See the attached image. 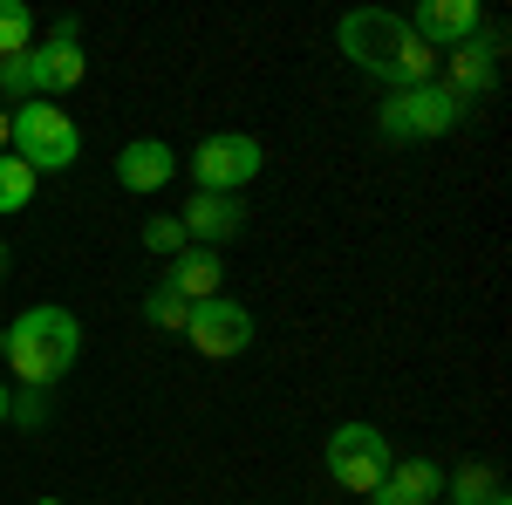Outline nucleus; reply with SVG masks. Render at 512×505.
<instances>
[{"instance_id": "12", "label": "nucleus", "mask_w": 512, "mask_h": 505, "mask_svg": "<svg viewBox=\"0 0 512 505\" xmlns=\"http://www.w3.org/2000/svg\"><path fill=\"white\" fill-rule=\"evenodd\" d=\"M171 178H178V151H171L164 137H137V144L117 151V185L123 192H164Z\"/></svg>"}, {"instance_id": "9", "label": "nucleus", "mask_w": 512, "mask_h": 505, "mask_svg": "<svg viewBox=\"0 0 512 505\" xmlns=\"http://www.w3.org/2000/svg\"><path fill=\"white\" fill-rule=\"evenodd\" d=\"M403 21H410V35L424 41V48H458V41H472L485 28V7L478 0H424Z\"/></svg>"}, {"instance_id": "22", "label": "nucleus", "mask_w": 512, "mask_h": 505, "mask_svg": "<svg viewBox=\"0 0 512 505\" xmlns=\"http://www.w3.org/2000/svg\"><path fill=\"white\" fill-rule=\"evenodd\" d=\"M369 505H431V499H417L410 485H396V478H383V485L369 492Z\"/></svg>"}, {"instance_id": "13", "label": "nucleus", "mask_w": 512, "mask_h": 505, "mask_svg": "<svg viewBox=\"0 0 512 505\" xmlns=\"http://www.w3.org/2000/svg\"><path fill=\"white\" fill-rule=\"evenodd\" d=\"M28 62H35V89L55 103L62 89H76L82 76H89V55H82V41H69V35H48V41H35L28 48Z\"/></svg>"}, {"instance_id": "24", "label": "nucleus", "mask_w": 512, "mask_h": 505, "mask_svg": "<svg viewBox=\"0 0 512 505\" xmlns=\"http://www.w3.org/2000/svg\"><path fill=\"white\" fill-rule=\"evenodd\" d=\"M0 287H7V239H0Z\"/></svg>"}, {"instance_id": "17", "label": "nucleus", "mask_w": 512, "mask_h": 505, "mask_svg": "<svg viewBox=\"0 0 512 505\" xmlns=\"http://www.w3.org/2000/svg\"><path fill=\"white\" fill-rule=\"evenodd\" d=\"M144 321H151V328H158V335H185V321H192V308H185V301H178V294H171V287H151V294H144Z\"/></svg>"}, {"instance_id": "19", "label": "nucleus", "mask_w": 512, "mask_h": 505, "mask_svg": "<svg viewBox=\"0 0 512 505\" xmlns=\"http://www.w3.org/2000/svg\"><path fill=\"white\" fill-rule=\"evenodd\" d=\"M144 246H151L158 260H178L192 239H185V226H178V212H158V219H144Z\"/></svg>"}, {"instance_id": "28", "label": "nucleus", "mask_w": 512, "mask_h": 505, "mask_svg": "<svg viewBox=\"0 0 512 505\" xmlns=\"http://www.w3.org/2000/svg\"><path fill=\"white\" fill-rule=\"evenodd\" d=\"M41 505H55V499H41Z\"/></svg>"}, {"instance_id": "4", "label": "nucleus", "mask_w": 512, "mask_h": 505, "mask_svg": "<svg viewBox=\"0 0 512 505\" xmlns=\"http://www.w3.org/2000/svg\"><path fill=\"white\" fill-rule=\"evenodd\" d=\"M7 117H14V144H7V151L21 157L35 178H41V171H69V164L82 157V130H76V117H69V110H55L48 96L21 103V110H7Z\"/></svg>"}, {"instance_id": "26", "label": "nucleus", "mask_w": 512, "mask_h": 505, "mask_svg": "<svg viewBox=\"0 0 512 505\" xmlns=\"http://www.w3.org/2000/svg\"><path fill=\"white\" fill-rule=\"evenodd\" d=\"M0 424H7V383H0Z\"/></svg>"}, {"instance_id": "11", "label": "nucleus", "mask_w": 512, "mask_h": 505, "mask_svg": "<svg viewBox=\"0 0 512 505\" xmlns=\"http://www.w3.org/2000/svg\"><path fill=\"white\" fill-rule=\"evenodd\" d=\"M164 287L198 308V301H219V287H226V260L212 253V246H185L178 260H164Z\"/></svg>"}, {"instance_id": "20", "label": "nucleus", "mask_w": 512, "mask_h": 505, "mask_svg": "<svg viewBox=\"0 0 512 505\" xmlns=\"http://www.w3.org/2000/svg\"><path fill=\"white\" fill-rule=\"evenodd\" d=\"M390 478H396V485H410L417 499H431V505H437V492H444V471H437L431 458H403V465H390Z\"/></svg>"}, {"instance_id": "27", "label": "nucleus", "mask_w": 512, "mask_h": 505, "mask_svg": "<svg viewBox=\"0 0 512 505\" xmlns=\"http://www.w3.org/2000/svg\"><path fill=\"white\" fill-rule=\"evenodd\" d=\"M485 505H512V499H506V492H492V499H485Z\"/></svg>"}, {"instance_id": "15", "label": "nucleus", "mask_w": 512, "mask_h": 505, "mask_svg": "<svg viewBox=\"0 0 512 505\" xmlns=\"http://www.w3.org/2000/svg\"><path fill=\"white\" fill-rule=\"evenodd\" d=\"M35 48V14L21 0H0V62L7 55H28Z\"/></svg>"}, {"instance_id": "18", "label": "nucleus", "mask_w": 512, "mask_h": 505, "mask_svg": "<svg viewBox=\"0 0 512 505\" xmlns=\"http://www.w3.org/2000/svg\"><path fill=\"white\" fill-rule=\"evenodd\" d=\"M41 89H35V62H28V55H7V62H0V103H14V110H21V103H35Z\"/></svg>"}, {"instance_id": "10", "label": "nucleus", "mask_w": 512, "mask_h": 505, "mask_svg": "<svg viewBox=\"0 0 512 505\" xmlns=\"http://www.w3.org/2000/svg\"><path fill=\"white\" fill-rule=\"evenodd\" d=\"M444 55H451L444 89H451L458 103H478V96L499 82V35H492V28H478L472 41H458V48H444Z\"/></svg>"}, {"instance_id": "8", "label": "nucleus", "mask_w": 512, "mask_h": 505, "mask_svg": "<svg viewBox=\"0 0 512 505\" xmlns=\"http://www.w3.org/2000/svg\"><path fill=\"white\" fill-rule=\"evenodd\" d=\"M246 219H253L246 198H219V192H192V198H185V212H178L185 239H192V246H212V253H219L226 239L246 233Z\"/></svg>"}, {"instance_id": "7", "label": "nucleus", "mask_w": 512, "mask_h": 505, "mask_svg": "<svg viewBox=\"0 0 512 505\" xmlns=\"http://www.w3.org/2000/svg\"><path fill=\"white\" fill-rule=\"evenodd\" d=\"M253 335H260V328H253V308L219 294V301H198V308H192V321H185L178 342H192L205 362H233V355L253 349Z\"/></svg>"}, {"instance_id": "23", "label": "nucleus", "mask_w": 512, "mask_h": 505, "mask_svg": "<svg viewBox=\"0 0 512 505\" xmlns=\"http://www.w3.org/2000/svg\"><path fill=\"white\" fill-rule=\"evenodd\" d=\"M7 144H14V117L0 110V151H7Z\"/></svg>"}, {"instance_id": "25", "label": "nucleus", "mask_w": 512, "mask_h": 505, "mask_svg": "<svg viewBox=\"0 0 512 505\" xmlns=\"http://www.w3.org/2000/svg\"><path fill=\"white\" fill-rule=\"evenodd\" d=\"M0 362H7V321H0Z\"/></svg>"}, {"instance_id": "5", "label": "nucleus", "mask_w": 512, "mask_h": 505, "mask_svg": "<svg viewBox=\"0 0 512 505\" xmlns=\"http://www.w3.org/2000/svg\"><path fill=\"white\" fill-rule=\"evenodd\" d=\"M390 465H396V451L376 424H335L328 430V478L342 492H376L390 478Z\"/></svg>"}, {"instance_id": "1", "label": "nucleus", "mask_w": 512, "mask_h": 505, "mask_svg": "<svg viewBox=\"0 0 512 505\" xmlns=\"http://www.w3.org/2000/svg\"><path fill=\"white\" fill-rule=\"evenodd\" d=\"M335 41H342V55H349L355 69L376 76L383 89H417L437 69V48H424V41L410 35V21L390 14V7H355V14H342Z\"/></svg>"}, {"instance_id": "14", "label": "nucleus", "mask_w": 512, "mask_h": 505, "mask_svg": "<svg viewBox=\"0 0 512 505\" xmlns=\"http://www.w3.org/2000/svg\"><path fill=\"white\" fill-rule=\"evenodd\" d=\"M28 205H35V171H28L14 151H0V219L28 212Z\"/></svg>"}, {"instance_id": "21", "label": "nucleus", "mask_w": 512, "mask_h": 505, "mask_svg": "<svg viewBox=\"0 0 512 505\" xmlns=\"http://www.w3.org/2000/svg\"><path fill=\"white\" fill-rule=\"evenodd\" d=\"M7 417H14L21 430L48 424V389H28V383H21V396H7Z\"/></svg>"}, {"instance_id": "16", "label": "nucleus", "mask_w": 512, "mask_h": 505, "mask_svg": "<svg viewBox=\"0 0 512 505\" xmlns=\"http://www.w3.org/2000/svg\"><path fill=\"white\" fill-rule=\"evenodd\" d=\"M444 492H451V505H485L492 492H499V471L492 465H465V471L444 478Z\"/></svg>"}, {"instance_id": "2", "label": "nucleus", "mask_w": 512, "mask_h": 505, "mask_svg": "<svg viewBox=\"0 0 512 505\" xmlns=\"http://www.w3.org/2000/svg\"><path fill=\"white\" fill-rule=\"evenodd\" d=\"M82 355V321L69 308H28L7 321V369L28 389H48L76 369Z\"/></svg>"}, {"instance_id": "3", "label": "nucleus", "mask_w": 512, "mask_h": 505, "mask_svg": "<svg viewBox=\"0 0 512 505\" xmlns=\"http://www.w3.org/2000/svg\"><path fill=\"white\" fill-rule=\"evenodd\" d=\"M472 117V103H458L444 82H417V89H390L383 110H376V130L390 144H431V137H451L458 123Z\"/></svg>"}, {"instance_id": "6", "label": "nucleus", "mask_w": 512, "mask_h": 505, "mask_svg": "<svg viewBox=\"0 0 512 505\" xmlns=\"http://www.w3.org/2000/svg\"><path fill=\"white\" fill-rule=\"evenodd\" d=\"M260 164H267L260 137H246V130H212V137L192 151V178H198L192 192L239 198V185H253V178H260Z\"/></svg>"}]
</instances>
